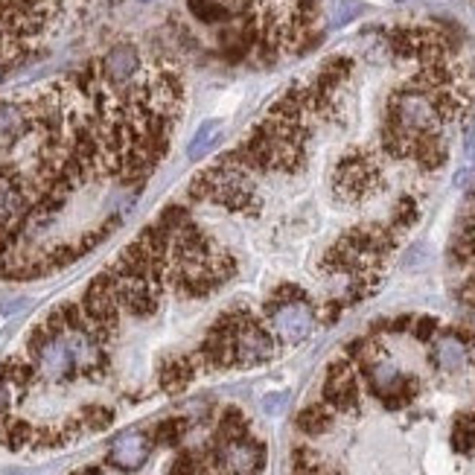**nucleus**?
Segmentation results:
<instances>
[{"label": "nucleus", "instance_id": "obj_1", "mask_svg": "<svg viewBox=\"0 0 475 475\" xmlns=\"http://www.w3.org/2000/svg\"><path fill=\"white\" fill-rule=\"evenodd\" d=\"M30 356H32V365H36V370L44 379L67 382L76 376V362H73L71 347H67L65 330L53 332L44 327V324L36 327L30 335Z\"/></svg>", "mask_w": 475, "mask_h": 475}, {"label": "nucleus", "instance_id": "obj_2", "mask_svg": "<svg viewBox=\"0 0 475 475\" xmlns=\"http://www.w3.org/2000/svg\"><path fill=\"white\" fill-rule=\"evenodd\" d=\"M265 318H269L272 335L283 344L307 341L312 330H315V309H312L309 298L269 300L265 304Z\"/></svg>", "mask_w": 475, "mask_h": 475}, {"label": "nucleus", "instance_id": "obj_3", "mask_svg": "<svg viewBox=\"0 0 475 475\" xmlns=\"http://www.w3.org/2000/svg\"><path fill=\"white\" fill-rule=\"evenodd\" d=\"M277 353V339L272 330L260 324L254 315L246 318V324L234 335V367H257L272 362Z\"/></svg>", "mask_w": 475, "mask_h": 475}, {"label": "nucleus", "instance_id": "obj_4", "mask_svg": "<svg viewBox=\"0 0 475 475\" xmlns=\"http://www.w3.org/2000/svg\"><path fill=\"white\" fill-rule=\"evenodd\" d=\"M143 73V56L134 44H114L99 62V79L108 88H129Z\"/></svg>", "mask_w": 475, "mask_h": 475}, {"label": "nucleus", "instance_id": "obj_5", "mask_svg": "<svg viewBox=\"0 0 475 475\" xmlns=\"http://www.w3.org/2000/svg\"><path fill=\"white\" fill-rule=\"evenodd\" d=\"M152 455V437L143 435L141 428H129L114 437V444L108 449V463L117 467L120 472H134Z\"/></svg>", "mask_w": 475, "mask_h": 475}, {"label": "nucleus", "instance_id": "obj_6", "mask_svg": "<svg viewBox=\"0 0 475 475\" xmlns=\"http://www.w3.org/2000/svg\"><path fill=\"white\" fill-rule=\"evenodd\" d=\"M32 129V114L21 102H0V149L18 146Z\"/></svg>", "mask_w": 475, "mask_h": 475}, {"label": "nucleus", "instance_id": "obj_7", "mask_svg": "<svg viewBox=\"0 0 475 475\" xmlns=\"http://www.w3.org/2000/svg\"><path fill=\"white\" fill-rule=\"evenodd\" d=\"M470 358V347L461 339L458 332H444L440 339L432 344V365L444 374H455Z\"/></svg>", "mask_w": 475, "mask_h": 475}, {"label": "nucleus", "instance_id": "obj_8", "mask_svg": "<svg viewBox=\"0 0 475 475\" xmlns=\"http://www.w3.org/2000/svg\"><path fill=\"white\" fill-rule=\"evenodd\" d=\"M195 376H199V367H195L193 356H169L167 362L160 365V370H158L160 388L169 391V393L184 391Z\"/></svg>", "mask_w": 475, "mask_h": 475}, {"label": "nucleus", "instance_id": "obj_9", "mask_svg": "<svg viewBox=\"0 0 475 475\" xmlns=\"http://www.w3.org/2000/svg\"><path fill=\"white\" fill-rule=\"evenodd\" d=\"M332 409L324 402H315V405H307V409H300L298 414V428L309 437H318V435H327L330 426H332Z\"/></svg>", "mask_w": 475, "mask_h": 475}, {"label": "nucleus", "instance_id": "obj_10", "mask_svg": "<svg viewBox=\"0 0 475 475\" xmlns=\"http://www.w3.org/2000/svg\"><path fill=\"white\" fill-rule=\"evenodd\" d=\"M242 435H248V420H246V414H242L239 409H225L222 417H219V428H216V437L219 440H234V437H242Z\"/></svg>", "mask_w": 475, "mask_h": 475}, {"label": "nucleus", "instance_id": "obj_11", "mask_svg": "<svg viewBox=\"0 0 475 475\" xmlns=\"http://www.w3.org/2000/svg\"><path fill=\"white\" fill-rule=\"evenodd\" d=\"M187 6L202 24H222V21L230 18L228 6L219 4V0H187Z\"/></svg>", "mask_w": 475, "mask_h": 475}, {"label": "nucleus", "instance_id": "obj_12", "mask_svg": "<svg viewBox=\"0 0 475 475\" xmlns=\"http://www.w3.org/2000/svg\"><path fill=\"white\" fill-rule=\"evenodd\" d=\"M184 432H187V420H181V417H169V420H160L155 426L152 440L160 446H178Z\"/></svg>", "mask_w": 475, "mask_h": 475}, {"label": "nucleus", "instance_id": "obj_13", "mask_svg": "<svg viewBox=\"0 0 475 475\" xmlns=\"http://www.w3.org/2000/svg\"><path fill=\"white\" fill-rule=\"evenodd\" d=\"M219 129H222V123H219V120H204L199 125V132L193 134V141L187 146V155L190 158H202L207 149H211V143L219 137Z\"/></svg>", "mask_w": 475, "mask_h": 475}, {"label": "nucleus", "instance_id": "obj_14", "mask_svg": "<svg viewBox=\"0 0 475 475\" xmlns=\"http://www.w3.org/2000/svg\"><path fill=\"white\" fill-rule=\"evenodd\" d=\"M167 475H207V467H204L202 455H195V452H178V455L172 458Z\"/></svg>", "mask_w": 475, "mask_h": 475}, {"label": "nucleus", "instance_id": "obj_15", "mask_svg": "<svg viewBox=\"0 0 475 475\" xmlns=\"http://www.w3.org/2000/svg\"><path fill=\"white\" fill-rule=\"evenodd\" d=\"M111 420H114L111 409H102V405H91V409H85V414H82L85 428H106Z\"/></svg>", "mask_w": 475, "mask_h": 475}, {"label": "nucleus", "instance_id": "obj_16", "mask_svg": "<svg viewBox=\"0 0 475 475\" xmlns=\"http://www.w3.org/2000/svg\"><path fill=\"white\" fill-rule=\"evenodd\" d=\"M411 332L417 335V341H423V344L435 341V335H437V318H428V315L411 318Z\"/></svg>", "mask_w": 475, "mask_h": 475}, {"label": "nucleus", "instance_id": "obj_17", "mask_svg": "<svg viewBox=\"0 0 475 475\" xmlns=\"http://www.w3.org/2000/svg\"><path fill=\"white\" fill-rule=\"evenodd\" d=\"M286 402H289V393H269V397L263 400V409L269 414H281L286 409Z\"/></svg>", "mask_w": 475, "mask_h": 475}, {"label": "nucleus", "instance_id": "obj_18", "mask_svg": "<svg viewBox=\"0 0 475 475\" xmlns=\"http://www.w3.org/2000/svg\"><path fill=\"white\" fill-rule=\"evenodd\" d=\"M463 230H467V234H470V239H472V257H475V225H467Z\"/></svg>", "mask_w": 475, "mask_h": 475}, {"label": "nucleus", "instance_id": "obj_19", "mask_svg": "<svg viewBox=\"0 0 475 475\" xmlns=\"http://www.w3.org/2000/svg\"><path fill=\"white\" fill-rule=\"evenodd\" d=\"M143 4H146V0H143Z\"/></svg>", "mask_w": 475, "mask_h": 475}]
</instances>
